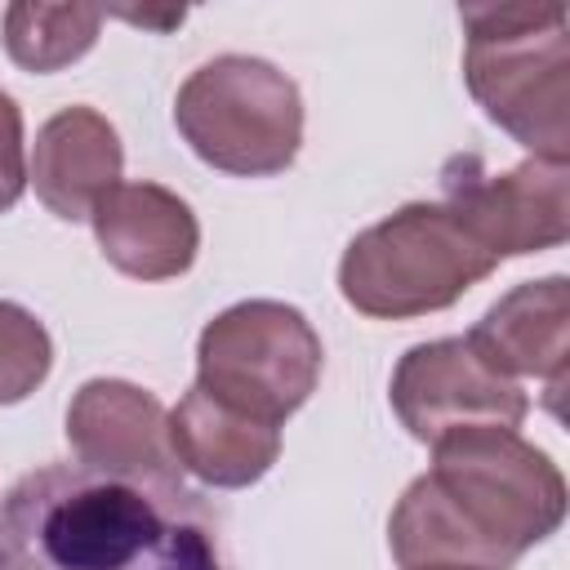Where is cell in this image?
<instances>
[{"label":"cell","mask_w":570,"mask_h":570,"mask_svg":"<svg viewBox=\"0 0 570 570\" xmlns=\"http://www.w3.org/2000/svg\"><path fill=\"white\" fill-rule=\"evenodd\" d=\"M67 441L76 463L111 476L174 481L178 463L169 454L165 405L125 379H89L67 405Z\"/></svg>","instance_id":"9"},{"label":"cell","mask_w":570,"mask_h":570,"mask_svg":"<svg viewBox=\"0 0 570 570\" xmlns=\"http://www.w3.org/2000/svg\"><path fill=\"white\" fill-rule=\"evenodd\" d=\"M463 80L534 160L570 165L566 4H463Z\"/></svg>","instance_id":"2"},{"label":"cell","mask_w":570,"mask_h":570,"mask_svg":"<svg viewBox=\"0 0 570 570\" xmlns=\"http://www.w3.org/2000/svg\"><path fill=\"white\" fill-rule=\"evenodd\" d=\"M472 352L503 379H539L548 410H561L570 374V285L566 276H543L508 289L468 334Z\"/></svg>","instance_id":"10"},{"label":"cell","mask_w":570,"mask_h":570,"mask_svg":"<svg viewBox=\"0 0 570 570\" xmlns=\"http://www.w3.org/2000/svg\"><path fill=\"white\" fill-rule=\"evenodd\" d=\"M53 365L49 330L18 303L0 298V405L31 396Z\"/></svg>","instance_id":"16"},{"label":"cell","mask_w":570,"mask_h":570,"mask_svg":"<svg viewBox=\"0 0 570 570\" xmlns=\"http://www.w3.org/2000/svg\"><path fill=\"white\" fill-rule=\"evenodd\" d=\"M125 147L116 125L94 107H62L36 134L27 183L36 187L40 205L62 223H80L94 214L98 196L120 183Z\"/></svg>","instance_id":"12"},{"label":"cell","mask_w":570,"mask_h":570,"mask_svg":"<svg viewBox=\"0 0 570 570\" xmlns=\"http://www.w3.org/2000/svg\"><path fill=\"white\" fill-rule=\"evenodd\" d=\"M387 543L401 570L419 566H481V570H508V561L459 517V508L436 490V481L423 472L405 485L401 503L387 521Z\"/></svg>","instance_id":"14"},{"label":"cell","mask_w":570,"mask_h":570,"mask_svg":"<svg viewBox=\"0 0 570 570\" xmlns=\"http://www.w3.org/2000/svg\"><path fill=\"white\" fill-rule=\"evenodd\" d=\"M174 125L205 165L236 178H267L289 169L303 147V98L276 62L218 53L183 80Z\"/></svg>","instance_id":"4"},{"label":"cell","mask_w":570,"mask_h":570,"mask_svg":"<svg viewBox=\"0 0 570 570\" xmlns=\"http://www.w3.org/2000/svg\"><path fill=\"white\" fill-rule=\"evenodd\" d=\"M169 454L178 472L200 476L205 485L218 490H245L281 454V428L245 419L214 401L205 387H191L174 410H169Z\"/></svg>","instance_id":"13"},{"label":"cell","mask_w":570,"mask_h":570,"mask_svg":"<svg viewBox=\"0 0 570 570\" xmlns=\"http://www.w3.org/2000/svg\"><path fill=\"white\" fill-rule=\"evenodd\" d=\"M494 267L499 258L441 200H414L343 249L338 289L361 316L410 321L459 303Z\"/></svg>","instance_id":"3"},{"label":"cell","mask_w":570,"mask_h":570,"mask_svg":"<svg viewBox=\"0 0 570 570\" xmlns=\"http://www.w3.org/2000/svg\"><path fill=\"white\" fill-rule=\"evenodd\" d=\"M0 570H232L196 490L45 463L0 499Z\"/></svg>","instance_id":"1"},{"label":"cell","mask_w":570,"mask_h":570,"mask_svg":"<svg viewBox=\"0 0 570 570\" xmlns=\"http://www.w3.org/2000/svg\"><path fill=\"white\" fill-rule=\"evenodd\" d=\"M321 334L276 298H249L218 312L196 343V387L227 410L281 428L321 379Z\"/></svg>","instance_id":"6"},{"label":"cell","mask_w":570,"mask_h":570,"mask_svg":"<svg viewBox=\"0 0 570 570\" xmlns=\"http://www.w3.org/2000/svg\"><path fill=\"white\" fill-rule=\"evenodd\" d=\"M387 396L405 432L428 445L459 428L517 432L530 414V396L521 392V383L494 374L463 334L410 347L392 374Z\"/></svg>","instance_id":"8"},{"label":"cell","mask_w":570,"mask_h":570,"mask_svg":"<svg viewBox=\"0 0 570 570\" xmlns=\"http://www.w3.org/2000/svg\"><path fill=\"white\" fill-rule=\"evenodd\" d=\"M102 9L18 0L4 9V49L22 71H58L85 58L98 40Z\"/></svg>","instance_id":"15"},{"label":"cell","mask_w":570,"mask_h":570,"mask_svg":"<svg viewBox=\"0 0 570 570\" xmlns=\"http://www.w3.org/2000/svg\"><path fill=\"white\" fill-rule=\"evenodd\" d=\"M27 187V151H22V107L0 89V214L18 205Z\"/></svg>","instance_id":"17"},{"label":"cell","mask_w":570,"mask_h":570,"mask_svg":"<svg viewBox=\"0 0 570 570\" xmlns=\"http://www.w3.org/2000/svg\"><path fill=\"white\" fill-rule=\"evenodd\" d=\"M419 570H481V566H419Z\"/></svg>","instance_id":"18"},{"label":"cell","mask_w":570,"mask_h":570,"mask_svg":"<svg viewBox=\"0 0 570 570\" xmlns=\"http://www.w3.org/2000/svg\"><path fill=\"white\" fill-rule=\"evenodd\" d=\"M441 187V205L494 258L539 254L570 236V165L530 156L517 169L485 174L476 156H454Z\"/></svg>","instance_id":"7"},{"label":"cell","mask_w":570,"mask_h":570,"mask_svg":"<svg viewBox=\"0 0 570 570\" xmlns=\"http://www.w3.org/2000/svg\"><path fill=\"white\" fill-rule=\"evenodd\" d=\"M428 476L508 566L557 534L566 517V481L557 463L508 428L445 432L432 441Z\"/></svg>","instance_id":"5"},{"label":"cell","mask_w":570,"mask_h":570,"mask_svg":"<svg viewBox=\"0 0 570 570\" xmlns=\"http://www.w3.org/2000/svg\"><path fill=\"white\" fill-rule=\"evenodd\" d=\"M89 223L102 258L134 281L183 276L200 249L191 205L160 183H116L98 196Z\"/></svg>","instance_id":"11"}]
</instances>
